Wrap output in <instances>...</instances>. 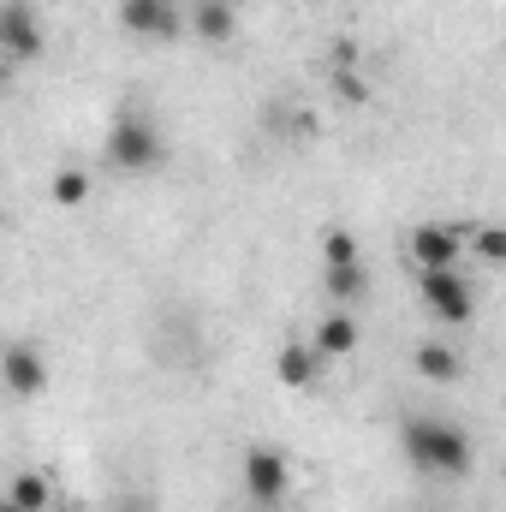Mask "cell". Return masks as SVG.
<instances>
[{
    "mask_svg": "<svg viewBox=\"0 0 506 512\" xmlns=\"http://www.w3.org/2000/svg\"><path fill=\"white\" fill-rule=\"evenodd\" d=\"M399 441H405V459L417 471H429V477H465L471 471V441L447 417H411L399 429Z\"/></svg>",
    "mask_w": 506,
    "mask_h": 512,
    "instance_id": "cell-1",
    "label": "cell"
},
{
    "mask_svg": "<svg viewBox=\"0 0 506 512\" xmlns=\"http://www.w3.org/2000/svg\"><path fill=\"white\" fill-rule=\"evenodd\" d=\"M108 161H114L120 173H149V167H161V131L149 126V114H126V120L114 126Z\"/></svg>",
    "mask_w": 506,
    "mask_h": 512,
    "instance_id": "cell-2",
    "label": "cell"
},
{
    "mask_svg": "<svg viewBox=\"0 0 506 512\" xmlns=\"http://www.w3.org/2000/svg\"><path fill=\"white\" fill-rule=\"evenodd\" d=\"M417 292H423V310H429L435 322H453V328H459V322L477 316V298H471V286H465L459 268H429Z\"/></svg>",
    "mask_w": 506,
    "mask_h": 512,
    "instance_id": "cell-3",
    "label": "cell"
},
{
    "mask_svg": "<svg viewBox=\"0 0 506 512\" xmlns=\"http://www.w3.org/2000/svg\"><path fill=\"white\" fill-rule=\"evenodd\" d=\"M245 489H251L256 507H280V501H286L292 471H286V459H280L274 447H251V453H245Z\"/></svg>",
    "mask_w": 506,
    "mask_h": 512,
    "instance_id": "cell-4",
    "label": "cell"
},
{
    "mask_svg": "<svg viewBox=\"0 0 506 512\" xmlns=\"http://www.w3.org/2000/svg\"><path fill=\"white\" fill-rule=\"evenodd\" d=\"M0 48H6L12 66H24V60L42 54V30H36V12H30L24 0H12V6L0 12Z\"/></svg>",
    "mask_w": 506,
    "mask_h": 512,
    "instance_id": "cell-5",
    "label": "cell"
},
{
    "mask_svg": "<svg viewBox=\"0 0 506 512\" xmlns=\"http://www.w3.org/2000/svg\"><path fill=\"white\" fill-rule=\"evenodd\" d=\"M120 24L131 36H173L179 12H173V0H120Z\"/></svg>",
    "mask_w": 506,
    "mask_h": 512,
    "instance_id": "cell-6",
    "label": "cell"
},
{
    "mask_svg": "<svg viewBox=\"0 0 506 512\" xmlns=\"http://www.w3.org/2000/svg\"><path fill=\"white\" fill-rule=\"evenodd\" d=\"M411 262H417V274L453 268V262H459V233H453V227H417V233H411Z\"/></svg>",
    "mask_w": 506,
    "mask_h": 512,
    "instance_id": "cell-7",
    "label": "cell"
},
{
    "mask_svg": "<svg viewBox=\"0 0 506 512\" xmlns=\"http://www.w3.org/2000/svg\"><path fill=\"white\" fill-rule=\"evenodd\" d=\"M6 387H12L18 399L42 393V387H48V358H42L36 346H12V352H6Z\"/></svg>",
    "mask_w": 506,
    "mask_h": 512,
    "instance_id": "cell-8",
    "label": "cell"
},
{
    "mask_svg": "<svg viewBox=\"0 0 506 512\" xmlns=\"http://www.w3.org/2000/svg\"><path fill=\"white\" fill-rule=\"evenodd\" d=\"M191 30H197L203 42H233V30H239V12H233L227 0H203V6L191 12Z\"/></svg>",
    "mask_w": 506,
    "mask_h": 512,
    "instance_id": "cell-9",
    "label": "cell"
},
{
    "mask_svg": "<svg viewBox=\"0 0 506 512\" xmlns=\"http://www.w3.org/2000/svg\"><path fill=\"white\" fill-rule=\"evenodd\" d=\"M322 358H346V352H358V322L352 316H322V328H316V340H310Z\"/></svg>",
    "mask_w": 506,
    "mask_h": 512,
    "instance_id": "cell-10",
    "label": "cell"
},
{
    "mask_svg": "<svg viewBox=\"0 0 506 512\" xmlns=\"http://www.w3.org/2000/svg\"><path fill=\"white\" fill-rule=\"evenodd\" d=\"M316 364H322V352H316V346H280L274 376H280L286 387H310V382H316Z\"/></svg>",
    "mask_w": 506,
    "mask_h": 512,
    "instance_id": "cell-11",
    "label": "cell"
},
{
    "mask_svg": "<svg viewBox=\"0 0 506 512\" xmlns=\"http://www.w3.org/2000/svg\"><path fill=\"white\" fill-rule=\"evenodd\" d=\"M417 376H423V382H453V376H459V352H453L447 340H423V346H417Z\"/></svg>",
    "mask_w": 506,
    "mask_h": 512,
    "instance_id": "cell-12",
    "label": "cell"
},
{
    "mask_svg": "<svg viewBox=\"0 0 506 512\" xmlns=\"http://www.w3.org/2000/svg\"><path fill=\"white\" fill-rule=\"evenodd\" d=\"M6 507L48 512V477H36V471H18V477H12V489H6Z\"/></svg>",
    "mask_w": 506,
    "mask_h": 512,
    "instance_id": "cell-13",
    "label": "cell"
},
{
    "mask_svg": "<svg viewBox=\"0 0 506 512\" xmlns=\"http://www.w3.org/2000/svg\"><path fill=\"white\" fill-rule=\"evenodd\" d=\"M364 286H370V280H364V268H358V262H346V268H328V298H334V304H352V298H364Z\"/></svg>",
    "mask_w": 506,
    "mask_h": 512,
    "instance_id": "cell-14",
    "label": "cell"
},
{
    "mask_svg": "<svg viewBox=\"0 0 506 512\" xmlns=\"http://www.w3.org/2000/svg\"><path fill=\"white\" fill-rule=\"evenodd\" d=\"M471 251L483 256L489 268H506V227H477V239H471Z\"/></svg>",
    "mask_w": 506,
    "mask_h": 512,
    "instance_id": "cell-15",
    "label": "cell"
},
{
    "mask_svg": "<svg viewBox=\"0 0 506 512\" xmlns=\"http://www.w3.org/2000/svg\"><path fill=\"white\" fill-rule=\"evenodd\" d=\"M84 197H90V179H84V173H72V167L54 173V203H60V209H78Z\"/></svg>",
    "mask_w": 506,
    "mask_h": 512,
    "instance_id": "cell-16",
    "label": "cell"
},
{
    "mask_svg": "<svg viewBox=\"0 0 506 512\" xmlns=\"http://www.w3.org/2000/svg\"><path fill=\"white\" fill-rule=\"evenodd\" d=\"M322 256H328V268H346V262H358V239H352L346 227H334V233L322 239Z\"/></svg>",
    "mask_w": 506,
    "mask_h": 512,
    "instance_id": "cell-17",
    "label": "cell"
},
{
    "mask_svg": "<svg viewBox=\"0 0 506 512\" xmlns=\"http://www.w3.org/2000/svg\"><path fill=\"white\" fill-rule=\"evenodd\" d=\"M334 84H340V96H346V102H364V84H358V72H352V66H346V72H334Z\"/></svg>",
    "mask_w": 506,
    "mask_h": 512,
    "instance_id": "cell-18",
    "label": "cell"
},
{
    "mask_svg": "<svg viewBox=\"0 0 506 512\" xmlns=\"http://www.w3.org/2000/svg\"><path fill=\"white\" fill-rule=\"evenodd\" d=\"M0 512H24V507H0Z\"/></svg>",
    "mask_w": 506,
    "mask_h": 512,
    "instance_id": "cell-19",
    "label": "cell"
},
{
    "mask_svg": "<svg viewBox=\"0 0 506 512\" xmlns=\"http://www.w3.org/2000/svg\"><path fill=\"white\" fill-rule=\"evenodd\" d=\"M262 512H280V507H262Z\"/></svg>",
    "mask_w": 506,
    "mask_h": 512,
    "instance_id": "cell-20",
    "label": "cell"
}]
</instances>
